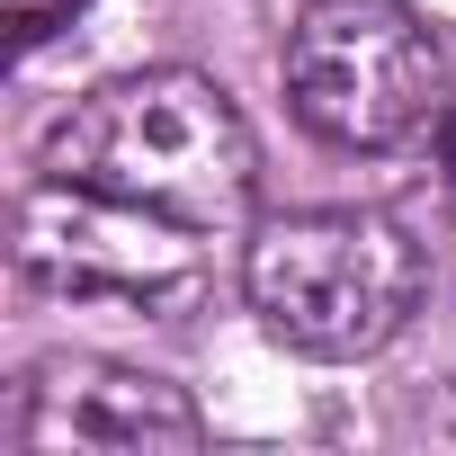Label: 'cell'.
Instances as JSON below:
<instances>
[{
  "label": "cell",
  "instance_id": "6da1fadb",
  "mask_svg": "<svg viewBox=\"0 0 456 456\" xmlns=\"http://www.w3.org/2000/svg\"><path fill=\"white\" fill-rule=\"evenodd\" d=\"M37 170L117 188L170 224H197V233H242L260 197V134L215 72L143 63L72 99L45 126Z\"/></svg>",
  "mask_w": 456,
  "mask_h": 456
},
{
  "label": "cell",
  "instance_id": "7a4b0ae2",
  "mask_svg": "<svg viewBox=\"0 0 456 456\" xmlns=\"http://www.w3.org/2000/svg\"><path fill=\"white\" fill-rule=\"evenodd\" d=\"M420 287H429L420 242L367 206L269 215V224H251V251H242V296H251L260 331L322 367L376 358L420 314Z\"/></svg>",
  "mask_w": 456,
  "mask_h": 456
},
{
  "label": "cell",
  "instance_id": "3957f363",
  "mask_svg": "<svg viewBox=\"0 0 456 456\" xmlns=\"http://www.w3.org/2000/svg\"><path fill=\"white\" fill-rule=\"evenodd\" d=\"M287 108L331 152H411L456 117V72L411 0H305L287 28Z\"/></svg>",
  "mask_w": 456,
  "mask_h": 456
},
{
  "label": "cell",
  "instance_id": "277c9868",
  "mask_svg": "<svg viewBox=\"0 0 456 456\" xmlns=\"http://www.w3.org/2000/svg\"><path fill=\"white\" fill-rule=\"evenodd\" d=\"M10 260L45 296H108V305H143V314L188 305L206 287V233L197 224H170V215H152L117 188L54 179V170H37L19 188Z\"/></svg>",
  "mask_w": 456,
  "mask_h": 456
},
{
  "label": "cell",
  "instance_id": "5b68a950",
  "mask_svg": "<svg viewBox=\"0 0 456 456\" xmlns=\"http://www.w3.org/2000/svg\"><path fill=\"white\" fill-rule=\"evenodd\" d=\"M197 438V403L117 358H45L10 394V447L28 456H179Z\"/></svg>",
  "mask_w": 456,
  "mask_h": 456
},
{
  "label": "cell",
  "instance_id": "8992f818",
  "mask_svg": "<svg viewBox=\"0 0 456 456\" xmlns=\"http://www.w3.org/2000/svg\"><path fill=\"white\" fill-rule=\"evenodd\" d=\"M81 10H90V0H10V19H19V45H28V54H37L45 37L81 28Z\"/></svg>",
  "mask_w": 456,
  "mask_h": 456
},
{
  "label": "cell",
  "instance_id": "52a82bcc",
  "mask_svg": "<svg viewBox=\"0 0 456 456\" xmlns=\"http://www.w3.org/2000/svg\"><path fill=\"white\" fill-rule=\"evenodd\" d=\"M438 170H447V188H456V117L438 126Z\"/></svg>",
  "mask_w": 456,
  "mask_h": 456
}]
</instances>
